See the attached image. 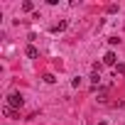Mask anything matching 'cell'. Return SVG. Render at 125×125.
Returning a JSON list of instances; mask_svg holds the SVG:
<instances>
[{
    "instance_id": "obj_1",
    "label": "cell",
    "mask_w": 125,
    "mask_h": 125,
    "mask_svg": "<svg viewBox=\"0 0 125 125\" xmlns=\"http://www.w3.org/2000/svg\"><path fill=\"white\" fill-rule=\"evenodd\" d=\"M8 105H10V108H15V110H17V108H22V105H25V98H22V93L12 91V93L8 96Z\"/></svg>"
},
{
    "instance_id": "obj_2",
    "label": "cell",
    "mask_w": 125,
    "mask_h": 125,
    "mask_svg": "<svg viewBox=\"0 0 125 125\" xmlns=\"http://www.w3.org/2000/svg\"><path fill=\"white\" fill-rule=\"evenodd\" d=\"M103 64H108V66H113V69H115V52H105Z\"/></svg>"
},
{
    "instance_id": "obj_3",
    "label": "cell",
    "mask_w": 125,
    "mask_h": 125,
    "mask_svg": "<svg viewBox=\"0 0 125 125\" xmlns=\"http://www.w3.org/2000/svg\"><path fill=\"white\" fill-rule=\"evenodd\" d=\"M25 54H27V56H30V59H37V56H39V49H37V47H34V44H30V47H27V49H25Z\"/></svg>"
},
{
    "instance_id": "obj_4",
    "label": "cell",
    "mask_w": 125,
    "mask_h": 125,
    "mask_svg": "<svg viewBox=\"0 0 125 125\" xmlns=\"http://www.w3.org/2000/svg\"><path fill=\"white\" fill-rule=\"evenodd\" d=\"M66 25H69L66 20H61V22H56V25H52V32H54V34H56V32H64V30H66Z\"/></svg>"
},
{
    "instance_id": "obj_5",
    "label": "cell",
    "mask_w": 125,
    "mask_h": 125,
    "mask_svg": "<svg viewBox=\"0 0 125 125\" xmlns=\"http://www.w3.org/2000/svg\"><path fill=\"white\" fill-rule=\"evenodd\" d=\"M96 96H98V101L103 103V101L108 98V88H96Z\"/></svg>"
},
{
    "instance_id": "obj_6",
    "label": "cell",
    "mask_w": 125,
    "mask_h": 125,
    "mask_svg": "<svg viewBox=\"0 0 125 125\" xmlns=\"http://www.w3.org/2000/svg\"><path fill=\"white\" fill-rule=\"evenodd\" d=\"M5 115H8V118H20V110H15V108L5 105Z\"/></svg>"
},
{
    "instance_id": "obj_7",
    "label": "cell",
    "mask_w": 125,
    "mask_h": 125,
    "mask_svg": "<svg viewBox=\"0 0 125 125\" xmlns=\"http://www.w3.org/2000/svg\"><path fill=\"white\" fill-rule=\"evenodd\" d=\"M34 10V3H30V0H25L22 3V12H32Z\"/></svg>"
},
{
    "instance_id": "obj_8",
    "label": "cell",
    "mask_w": 125,
    "mask_h": 125,
    "mask_svg": "<svg viewBox=\"0 0 125 125\" xmlns=\"http://www.w3.org/2000/svg\"><path fill=\"white\" fill-rule=\"evenodd\" d=\"M42 79H44V83H54V81H56V79H54V74H44Z\"/></svg>"
},
{
    "instance_id": "obj_9",
    "label": "cell",
    "mask_w": 125,
    "mask_h": 125,
    "mask_svg": "<svg viewBox=\"0 0 125 125\" xmlns=\"http://www.w3.org/2000/svg\"><path fill=\"white\" fill-rule=\"evenodd\" d=\"M113 74H115V76H118V74H125V66H123V64H118V66L113 69Z\"/></svg>"
},
{
    "instance_id": "obj_10",
    "label": "cell",
    "mask_w": 125,
    "mask_h": 125,
    "mask_svg": "<svg viewBox=\"0 0 125 125\" xmlns=\"http://www.w3.org/2000/svg\"><path fill=\"white\" fill-rule=\"evenodd\" d=\"M98 125H105V123H98Z\"/></svg>"
}]
</instances>
